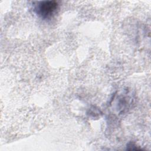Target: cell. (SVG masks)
<instances>
[{
    "instance_id": "obj_1",
    "label": "cell",
    "mask_w": 151,
    "mask_h": 151,
    "mask_svg": "<svg viewBox=\"0 0 151 151\" xmlns=\"http://www.w3.org/2000/svg\"><path fill=\"white\" fill-rule=\"evenodd\" d=\"M58 4L56 1L38 2L35 9L38 15L44 18L51 17L58 9Z\"/></svg>"
}]
</instances>
